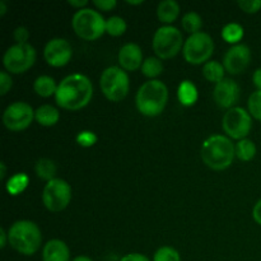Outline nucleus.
<instances>
[{
	"mask_svg": "<svg viewBox=\"0 0 261 261\" xmlns=\"http://www.w3.org/2000/svg\"><path fill=\"white\" fill-rule=\"evenodd\" d=\"M93 97V84L88 76L81 73H74L65 76L58 84L55 101L59 107L69 111H78L84 109Z\"/></svg>",
	"mask_w": 261,
	"mask_h": 261,
	"instance_id": "1",
	"label": "nucleus"
},
{
	"mask_svg": "<svg viewBox=\"0 0 261 261\" xmlns=\"http://www.w3.org/2000/svg\"><path fill=\"white\" fill-rule=\"evenodd\" d=\"M201 160L211 170L223 171L232 165L236 155V145L226 135L216 134L204 140Z\"/></svg>",
	"mask_w": 261,
	"mask_h": 261,
	"instance_id": "2",
	"label": "nucleus"
},
{
	"mask_svg": "<svg viewBox=\"0 0 261 261\" xmlns=\"http://www.w3.org/2000/svg\"><path fill=\"white\" fill-rule=\"evenodd\" d=\"M168 101V88L162 81L153 79L143 83L135 96L138 111L148 117L158 116L166 109Z\"/></svg>",
	"mask_w": 261,
	"mask_h": 261,
	"instance_id": "3",
	"label": "nucleus"
},
{
	"mask_svg": "<svg viewBox=\"0 0 261 261\" xmlns=\"http://www.w3.org/2000/svg\"><path fill=\"white\" fill-rule=\"evenodd\" d=\"M9 245L13 250L24 256H32L40 250L42 233L35 222L22 219L17 221L8 229Z\"/></svg>",
	"mask_w": 261,
	"mask_h": 261,
	"instance_id": "4",
	"label": "nucleus"
},
{
	"mask_svg": "<svg viewBox=\"0 0 261 261\" xmlns=\"http://www.w3.org/2000/svg\"><path fill=\"white\" fill-rule=\"evenodd\" d=\"M71 27L82 40L96 41L106 33V19L97 10L84 8L74 13Z\"/></svg>",
	"mask_w": 261,
	"mask_h": 261,
	"instance_id": "5",
	"label": "nucleus"
},
{
	"mask_svg": "<svg viewBox=\"0 0 261 261\" xmlns=\"http://www.w3.org/2000/svg\"><path fill=\"white\" fill-rule=\"evenodd\" d=\"M102 93L109 101L120 102L127 96L130 89L129 75L120 66H109L102 71L99 78Z\"/></svg>",
	"mask_w": 261,
	"mask_h": 261,
	"instance_id": "6",
	"label": "nucleus"
},
{
	"mask_svg": "<svg viewBox=\"0 0 261 261\" xmlns=\"http://www.w3.org/2000/svg\"><path fill=\"white\" fill-rule=\"evenodd\" d=\"M182 46V33L173 25H162L153 35V51L161 60L175 58L181 51Z\"/></svg>",
	"mask_w": 261,
	"mask_h": 261,
	"instance_id": "7",
	"label": "nucleus"
},
{
	"mask_svg": "<svg viewBox=\"0 0 261 261\" xmlns=\"http://www.w3.org/2000/svg\"><path fill=\"white\" fill-rule=\"evenodd\" d=\"M37 53L30 43H15L5 51L3 65L10 74H23L30 70L36 63Z\"/></svg>",
	"mask_w": 261,
	"mask_h": 261,
	"instance_id": "8",
	"label": "nucleus"
},
{
	"mask_svg": "<svg viewBox=\"0 0 261 261\" xmlns=\"http://www.w3.org/2000/svg\"><path fill=\"white\" fill-rule=\"evenodd\" d=\"M184 58L191 65L206 64L214 53V41L208 33L199 32L189 36L184 43Z\"/></svg>",
	"mask_w": 261,
	"mask_h": 261,
	"instance_id": "9",
	"label": "nucleus"
},
{
	"mask_svg": "<svg viewBox=\"0 0 261 261\" xmlns=\"http://www.w3.org/2000/svg\"><path fill=\"white\" fill-rule=\"evenodd\" d=\"M222 127L231 139H246L252 127V117L245 109L234 106L227 110L222 119Z\"/></svg>",
	"mask_w": 261,
	"mask_h": 261,
	"instance_id": "10",
	"label": "nucleus"
},
{
	"mask_svg": "<svg viewBox=\"0 0 261 261\" xmlns=\"http://www.w3.org/2000/svg\"><path fill=\"white\" fill-rule=\"evenodd\" d=\"M71 188L63 178L48 181L42 191V203L47 211L53 213L64 211L70 204Z\"/></svg>",
	"mask_w": 261,
	"mask_h": 261,
	"instance_id": "11",
	"label": "nucleus"
},
{
	"mask_svg": "<svg viewBox=\"0 0 261 261\" xmlns=\"http://www.w3.org/2000/svg\"><path fill=\"white\" fill-rule=\"evenodd\" d=\"M35 120V110L27 102L17 101L10 103L3 114V124L10 132L25 130Z\"/></svg>",
	"mask_w": 261,
	"mask_h": 261,
	"instance_id": "12",
	"label": "nucleus"
},
{
	"mask_svg": "<svg viewBox=\"0 0 261 261\" xmlns=\"http://www.w3.org/2000/svg\"><path fill=\"white\" fill-rule=\"evenodd\" d=\"M73 56V48L70 42L65 38L56 37L48 41L43 48L45 61L53 68H63L69 64Z\"/></svg>",
	"mask_w": 261,
	"mask_h": 261,
	"instance_id": "13",
	"label": "nucleus"
},
{
	"mask_svg": "<svg viewBox=\"0 0 261 261\" xmlns=\"http://www.w3.org/2000/svg\"><path fill=\"white\" fill-rule=\"evenodd\" d=\"M251 63V50L244 43L232 46L223 56V65L226 71L232 75L244 73Z\"/></svg>",
	"mask_w": 261,
	"mask_h": 261,
	"instance_id": "14",
	"label": "nucleus"
},
{
	"mask_svg": "<svg viewBox=\"0 0 261 261\" xmlns=\"http://www.w3.org/2000/svg\"><path fill=\"white\" fill-rule=\"evenodd\" d=\"M213 97L216 103L222 109H232L240 99V87L233 79L224 78L214 86Z\"/></svg>",
	"mask_w": 261,
	"mask_h": 261,
	"instance_id": "15",
	"label": "nucleus"
},
{
	"mask_svg": "<svg viewBox=\"0 0 261 261\" xmlns=\"http://www.w3.org/2000/svg\"><path fill=\"white\" fill-rule=\"evenodd\" d=\"M119 66L125 71H135L143 65V51L137 43H125L117 55Z\"/></svg>",
	"mask_w": 261,
	"mask_h": 261,
	"instance_id": "16",
	"label": "nucleus"
},
{
	"mask_svg": "<svg viewBox=\"0 0 261 261\" xmlns=\"http://www.w3.org/2000/svg\"><path fill=\"white\" fill-rule=\"evenodd\" d=\"M42 261H70L68 245L58 239L47 241L42 249Z\"/></svg>",
	"mask_w": 261,
	"mask_h": 261,
	"instance_id": "17",
	"label": "nucleus"
},
{
	"mask_svg": "<svg viewBox=\"0 0 261 261\" xmlns=\"http://www.w3.org/2000/svg\"><path fill=\"white\" fill-rule=\"evenodd\" d=\"M180 14V5L175 0H163L157 7V17L163 24L170 25Z\"/></svg>",
	"mask_w": 261,
	"mask_h": 261,
	"instance_id": "18",
	"label": "nucleus"
},
{
	"mask_svg": "<svg viewBox=\"0 0 261 261\" xmlns=\"http://www.w3.org/2000/svg\"><path fill=\"white\" fill-rule=\"evenodd\" d=\"M35 120L41 126H54L60 120V112L51 105H42L35 111Z\"/></svg>",
	"mask_w": 261,
	"mask_h": 261,
	"instance_id": "19",
	"label": "nucleus"
},
{
	"mask_svg": "<svg viewBox=\"0 0 261 261\" xmlns=\"http://www.w3.org/2000/svg\"><path fill=\"white\" fill-rule=\"evenodd\" d=\"M199 98L198 88L191 81H182L177 88V99L182 106L191 107L196 103Z\"/></svg>",
	"mask_w": 261,
	"mask_h": 261,
	"instance_id": "20",
	"label": "nucleus"
},
{
	"mask_svg": "<svg viewBox=\"0 0 261 261\" xmlns=\"http://www.w3.org/2000/svg\"><path fill=\"white\" fill-rule=\"evenodd\" d=\"M33 91L36 94L42 98H48L51 96H55L58 91V84L55 79L50 75H40L33 82Z\"/></svg>",
	"mask_w": 261,
	"mask_h": 261,
	"instance_id": "21",
	"label": "nucleus"
},
{
	"mask_svg": "<svg viewBox=\"0 0 261 261\" xmlns=\"http://www.w3.org/2000/svg\"><path fill=\"white\" fill-rule=\"evenodd\" d=\"M224 73H226V69H224V65L219 61L216 60H209L208 63L204 64L203 66V75L204 78L206 79L211 83H219V82L223 81L226 76H224Z\"/></svg>",
	"mask_w": 261,
	"mask_h": 261,
	"instance_id": "22",
	"label": "nucleus"
},
{
	"mask_svg": "<svg viewBox=\"0 0 261 261\" xmlns=\"http://www.w3.org/2000/svg\"><path fill=\"white\" fill-rule=\"evenodd\" d=\"M28 182H30L28 175H25L24 172H18L14 173L12 177L8 178L7 184H5V189H7L9 195L17 196L27 189Z\"/></svg>",
	"mask_w": 261,
	"mask_h": 261,
	"instance_id": "23",
	"label": "nucleus"
},
{
	"mask_svg": "<svg viewBox=\"0 0 261 261\" xmlns=\"http://www.w3.org/2000/svg\"><path fill=\"white\" fill-rule=\"evenodd\" d=\"M35 171L37 177H40L41 180L45 181H51L54 178H56V172H58V167H56L55 162L48 158H41L36 162L35 165Z\"/></svg>",
	"mask_w": 261,
	"mask_h": 261,
	"instance_id": "24",
	"label": "nucleus"
},
{
	"mask_svg": "<svg viewBox=\"0 0 261 261\" xmlns=\"http://www.w3.org/2000/svg\"><path fill=\"white\" fill-rule=\"evenodd\" d=\"M140 70H142L143 75L149 78V81H153L163 73V63L157 56H150L143 61Z\"/></svg>",
	"mask_w": 261,
	"mask_h": 261,
	"instance_id": "25",
	"label": "nucleus"
},
{
	"mask_svg": "<svg viewBox=\"0 0 261 261\" xmlns=\"http://www.w3.org/2000/svg\"><path fill=\"white\" fill-rule=\"evenodd\" d=\"M256 145L251 139L246 138V139L240 140L236 144V157L242 162H250L256 155Z\"/></svg>",
	"mask_w": 261,
	"mask_h": 261,
	"instance_id": "26",
	"label": "nucleus"
},
{
	"mask_svg": "<svg viewBox=\"0 0 261 261\" xmlns=\"http://www.w3.org/2000/svg\"><path fill=\"white\" fill-rule=\"evenodd\" d=\"M245 30L239 23H228L222 28V38L226 42L232 43V45H239L240 41L244 38Z\"/></svg>",
	"mask_w": 261,
	"mask_h": 261,
	"instance_id": "27",
	"label": "nucleus"
},
{
	"mask_svg": "<svg viewBox=\"0 0 261 261\" xmlns=\"http://www.w3.org/2000/svg\"><path fill=\"white\" fill-rule=\"evenodd\" d=\"M181 24H182L184 31L190 35H195V33L201 32V27H203V19L200 15L195 12H189L181 19Z\"/></svg>",
	"mask_w": 261,
	"mask_h": 261,
	"instance_id": "28",
	"label": "nucleus"
},
{
	"mask_svg": "<svg viewBox=\"0 0 261 261\" xmlns=\"http://www.w3.org/2000/svg\"><path fill=\"white\" fill-rule=\"evenodd\" d=\"M127 24L124 18L119 15H112L106 20V33L112 37H120L126 32Z\"/></svg>",
	"mask_w": 261,
	"mask_h": 261,
	"instance_id": "29",
	"label": "nucleus"
},
{
	"mask_svg": "<svg viewBox=\"0 0 261 261\" xmlns=\"http://www.w3.org/2000/svg\"><path fill=\"white\" fill-rule=\"evenodd\" d=\"M247 109L252 119L261 121V91H255L254 93L250 94Z\"/></svg>",
	"mask_w": 261,
	"mask_h": 261,
	"instance_id": "30",
	"label": "nucleus"
},
{
	"mask_svg": "<svg viewBox=\"0 0 261 261\" xmlns=\"http://www.w3.org/2000/svg\"><path fill=\"white\" fill-rule=\"evenodd\" d=\"M153 261H181V256L176 249L171 246H162L154 252Z\"/></svg>",
	"mask_w": 261,
	"mask_h": 261,
	"instance_id": "31",
	"label": "nucleus"
},
{
	"mask_svg": "<svg viewBox=\"0 0 261 261\" xmlns=\"http://www.w3.org/2000/svg\"><path fill=\"white\" fill-rule=\"evenodd\" d=\"M98 138L91 130H83V132H79L78 135L75 137V142L78 143V145L83 148H91L93 147L97 143Z\"/></svg>",
	"mask_w": 261,
	"mask_h": 261,
	"instance_id": "32",
	"label": "nucleus"
},
{
	"mask_svg": "<svg viewBox=\"0 0 261 261\" xmlns=\"http://www.w3.org/2000/svg\"><path fill=\"white\" fill-rule=\"evenodd\" d=\"M239 7L247 14H255L261 9V0H240Z\"/></svg>",
	"mask_w": 261,
	"mask_h": 261,
	"instance_id": "33",
	"label": "nucleus"
},
{
	"mask_svg": "<svg viewBox=\"0 0 261 261\" xmlns=\"http://www.w3.org/2000/svg\"><path fill=\"white\" fill-rule=\"evenodd\" d=\"M13 81L12 76L8 71H2L0 73V94L2 96H5V94L9 92V89L12 88Z\"/></svg>",
	"mask_w": 261,
	"mask_h": 261,
	"instance_id": "34",
	"label": "nucleus"
},
{
	"mask_svg": "<svg viewBox=\"0 0 261 261\" xmlns=\"http://www.w3.org/2000/svg\"><path fill=\"white\" fill-rule=\"evenodd\" d=\"M13 37H14L15 42L17 43H28V38H30V31L28 28L23 27V25H19L14 30V33H13Z\"/></svg>",
	"mask_w": 261,
	"mask_h": 261,
	"instance_id": "35",
	"label": "nucleus"
},
{
	"mask_svg": "<svg viewBox=\"0 0 261 261\" xmlns=\"http://www.w3.org/2000/svg\"><path fill=\"white\" fill-rule=\"evenodd\" d=\"M92 4L102 12H110V10L115 9L117 5L116 0H94Z\"/></svg>",
	"mask_w": 261,
	"mask_h": 261,
	"instance_id": "36",
	"label": "nucleus"
},
{
	"mask_svg": "<svg viewBox=\"0 0 261 261\" xmlns=\"http://www.w3.org/2000/svg\"><path fill=\"white\" fill-rule=\"evenodd\" d=\"M120 261H150V259L145 255L139 254V252H132V254H127L125 256H122Z\"/></svg>",
	"mask_w": 261,
	"mask_h": 261,
	"instance_id": "37",
	"label": "nucleus"
},
{
	"mask_svg": "<svg viewBox=\"0 0 261 261\" xmlns=\"http://www.w3.org/2000/svg\"><path fill=\"white\" fill-rule=\"evenodd\" d=\"M252 218L259 226H261V199L252 208Z\"/></svg>",
	"mask_w": 261,
	"mask_h": 261,
	"instance_id": "38",
	"label": "nucleus"
},
{
	"mask_svg": "<svg viewBox=\"0 0 261 261\" xmlns=\"http://www.w3.org/2000/svg\"><path fill=\"white\" fill-rule=\"evenodd\" d=\"M68 4L70 5L71 8H75V9L81 10L84 9V8L88 5V2H87V0H69Z\"/></svg>",
	"mask_w": 261,
	"mask_h": 261,
	"instance_id": "39",
	"label": "nucleus"
},
{
	"mask_svg": "<svg viewBox=\"0 0 261 261\" xmlns=\"http://www.w3.org/2000/svg\"><path fill=\"white\" fill-rule=\"evenodd\" d=\"M252 82H254V86L256 87V91H261V68L256 69L252 75Z\"/></svg>",
	"mask_w": 261,
	"mask_h": 261,
	"instance_id": "40",
	"label": "nucleus"
},
{
	"mask_svg": "<svg viewBox=\"0 0 261 261\" xmlns=\"http://www.w3.org/2000/svg\"><path fill=\"white\" fill-rule=\"evenodd\" d=\"M7 242H9V239H8V232H5L4 228H0V247L4 249L7 246Z\"/></svg>",
	"mask_w": 261,
	"mask_h": 261,
	"instance_id": "41",
	"label": "nucleus"
},
{
	"mask_svg": "<svg viewBox=\"0 0 261 261\" xmlns=\"http://www.w3.org/2000/svg\"><path fill=\"white\" fill-rule=\"evenodd\" d=\"M0 178H2V180H4L5 178V175H7V166H5V163L4 162H2L0 163Z\"/></svg>",
	"mask_w": 261,
	"mask_h": 261,
	"instance_id": "42",
	"label": "nucleus"
},
{
	"mask_svg": "<svg viewBox=\"0 0 261 261\" xmlns=\"http://www.w3.org/2000/svg\"><path fill=\"white\" fill-rule=\"evenodd\" d=\"M5 13H7V3L2 0L0 2V17H4Z\"/></svg>",
	"mask_w": 261,
	"mask_h": 261,
	"instance_id": "43",
	"label": "nucleus"
},
{
	"mask_svg": "<svg viewBox=\"0 0 261 261\" xmlns=\"http://www.w3.org/2000/svg\"><path fill=\"white\" fill-rule=\"evenodd\" d=\"M71 261H93V260H92L91 257L86 256V255H79V256L74 257V259Z\"/></svg>",
	"mask_w": 261,
	"mask_h": 261,
	"instance_id": "44",
	"label": "nucleus"
},
{
	"mask_svg": "<svg viewBox=\"0 0 261 261\" xmlns=\"http://www.w3.org/2000/svg\"><path fill=\"white\" fill-rule=\"evenodd\" d=\"M127 4L129 5H140V4H143V0H137V2H133V0H127Z\"/></svg>",
	"mask_w": 261,
	"mask_h": 261,
	"instance_id": "45",
	"label": "nucleus"
}]
</instances>
